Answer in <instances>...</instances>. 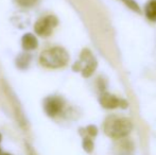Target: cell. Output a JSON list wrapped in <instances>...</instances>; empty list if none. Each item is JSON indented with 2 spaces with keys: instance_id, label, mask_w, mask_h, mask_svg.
Returning a JSON list of instances; mask_svg holds the SVG:
<instances>
[{
  "instance_id": "cell-1",
  "label": "cell",
  "mask_w": 156,
  "mask_h": 155,
  "mask_svg": "<svg viewBox=\"0 0 156 155\" xmlns=\"http://www.w3.org/2000/svg\"><path fill=\"white\" fill-rule=\"evenodd\" d=\"M104 133L111 138H122L131 133L133 130V123L125 117L111 115L105 119L103 124Z\"/></svg>"
},
{
  "instance_id": "cell-2",
  "label": "cell",
  "mask_w": 156,
  "mask_h": 155,
  "mask_svg": "<svg viewBox=\"0 0 156 155\" xmlns=\"http://www.w3.org/2000/svg\"><path fill=\"white\" fill-rule=\"evenodd\" d=\"M69 54L62 47H52L43 51L39 56V62L47 68H60L67 65Z\"/></svg>"
},
{
  "instance_id": "cell-3",
  "label": "cell",
  "mask_w": 156,
  "mask_h": 155,
  "mask_svg": "<svg viewBox=\"0 0 156 155\" xmlns=\"http://www.w3.org/2000/svg\"><path fill=\"white\" fill-rule=\"evenodd\" d=\"M97 60L94 54L88 49L82 50L80 54V60L76 61L72 66L73 71H80L84 78H88L94 72L97 68Z\"/></svg>"
},
{
  "instance_id": "cell-4",
  "label": "cell",
  "mask_w": 156,
  "mask_h": 155,
  "mask_svg": "<svg viewBox=\"0 0 156 155\" xmlns=\"http://www.w3.org/2000/svg\"><path fill=\"white\" fill-rule=\"evenodd\" d=\"M58 25V19L54 15H47L41 17L35 23L34 30L37 35L41 37H48L51 35L53 29Z\"/></svg>"
},
{
  "instance_id": "cell-5",
  "label": "cell",
  "mask_w": 156,
  "mask_h": 155,
  "mask_svg": "<svg viewBox=\"0 0 156 155\" xmlns=\"http://www.w3.org/2000/svg\"><path fill=\"white\" fill-rule=\"evenodd\" d=\"M65 100L60 96H49L44 100V110L49 117H56L63 112Z\"/></svg>"
},
{
  "instance_id": "cell-6",
  "label": "cell",
  "mask_w": 156,
  "mask_h": 155,
  "mask_svg": "<svg viewBox=\"0 0 156 155\" xmlns=\"http://www.w3.org/2000/svg\"><path fill=\"white\" fill-rule=\"evenodd\" d=\"M99 102H100V104L104 108L113 110V108H116V107H120L121 99H118L116 96L112 95V93H107V91H103L100 95Z\"/></svg>"
},
{
  "instance_id": "cell-7",
  "label": "cell",
  "mask_w": 156,
  "mask_h": 155,
  "mask_svg": "<svg viewBox=\"0 0 156 155\" xmlns=\"http://www.w3.org/2000/svg\"><path fill=\"white\" fill-rule=\"evenodd\" d=\"M21 46H23V49L26 52L32 51V50L37 48L38 41H37V38L35 37V35H33L32 33H27L21 38Z\"/></svg>"
},
{
  "instance_id": "cell-8",
  "label": "cell",
  "mask_w": 156,
  "mask_h": 155,
  "mask_svg": "<svg viewBox=\"0 0 156 155\" xmlns=\"http://www.w3.org/2000/svg\"><path fill=\"white\" fill-rule=\"evenodd\" d=\"M31 58L32 56L30 55L29 53L27 52H23V53H20L16 58V65L18 68L20 69H26L29 67L30 62H31Z\"/></svg>"
},
{
  "instance_id": "cell-9",
  "label": "cell",
  "mask_w": 156,
  "mask_h": 155,
  "mask_svg": "<svg viewBox=\"0 0 156 155\" xmlns=\"http://www.w3.org/2000/svg\"><path fill=\"white\" fill-rule=\"evenodd\" d=\"M146 16L150 20L155 21L156 23V0H150L146 4Z\"/></svg>"
},
{
  "instance_id": "cell-10",
  "label": "cell",
  "mask_w": 156,
  "mask_h": 155,
  "mask_svg": "<svg viewBox=\"0 0 156 155\" xmlns=\"http://www.w3.org/2000/svg\"><path fill=\"white\" fill-rule=\"evenodd\" d=\"M79 132H80V134L82 135L83 137L85 136H88V137H96L97 134H98V129H97L96 125H88L86 129H80L79 130Z\"/></svg>"
},
{
  "instance_id": "cell-11",
  "label": "cell",
  "mask_w": 156,
  "mask_h": 155,
  "mask_svg": "<svg viewBox=\"0 0 156 155\" xmlns=\"http://www.w3.org/2000/svg\"><path fill=\"white\" fill-rule=\"evenodd\" d=\"M83 149H84L85 152H87V153H91V152L94 151V141L93 139L90 138V137L88 136H85L84 138H83Z\"/></svg>"
},
{
  "instance_id": "cell-12",
  "label": "cell",
  "mask_w": 156,
  "mask_h": 155,
  "mask_svg": "<svg viewBox=\"0 0 156 155\" xmlns=\"http://www.w3.org/2000/svg\"><path fill=\"white\" fill-rule=\"evenodd\" d=\"M121 1H123L131 10L135 11V12H137V13H141V11H140V9H139V5H138L134 0H121Z\"/></svg>"
},
{
  "instance_id": "cell-13",
  "label": "cell",
  "mask_w": 156,
  "mask_h": 155,
  "mask_svg": "<svg viewBox=\"0 0 156 155\" xmlns=\"http://www.w3.org/2000/svg\"><path fill=\"white\" fill-rule=\"evenodd\" d=\"M21 6H31L36 3L37 0H15Z\"/></svg>"
},
{
  "instance_id": "cell-14",
  "label": "cell",
  "mask_w": 156,
  "mask_h": 155,
  "mask_svg": "<svg viewBox=\"0 0 156 155\" xmlns=\"http://www.w3.org/2000/svg\"><path fill=\"white\" fill-rule=\"evenodd\" d=\"M1 155H12L11 153H8V152H2Z\"/></svg>"
},
{
  "instance_id": "cell-15",
  "label": "cell",
  "mask_w": 156,
  "mask_h": 155,
  "mask_svg": "<svg viewBox=\"0 0 156 155\" xmlns=\"http://www.w3.org/2000/svg\"><path fill=\"white\" fill-rule=\"evenodd\" d=\"M1 139H2V136H1V134H0V143H1Z\"/></svg>"
},
{
  "instance_id": "cell-16",
  "label": "cell",
  "mask_w": 156,
  "mask_h": 155,
  "mask_svg": "<svg viewBox=\"0 0 156 155\" xmlns=\"http://www.w3.org/2000/svg\"><path fill=\"white\" fill-rule=\"evenodd\" d=\"M1 153H2V151H1V148H0V155H1Z\"/></svg>"
}]
</instances>
